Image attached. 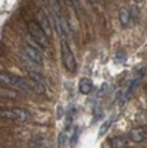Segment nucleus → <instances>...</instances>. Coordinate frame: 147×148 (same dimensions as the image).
Instances as JSON below:
<instances>
[{
    "label": "nucleus",
    "instance_id": "f03ea898",
    "mask_svg": "<svg viewBox=\"0 0 147 148\" xmlns=\"http://www.w3.org/2000/svg\"><path fill=\"white\" fill-rule=\"evenodd\" d=\"M30 41H27V43L24 44V50H22V54L25 57H28L30 60H32L35 65H43V53H41V47L34 43V41L31 38H28Z\"/></svg>",
    "mask_w": 147,
    "mask_h": 148
},
{
    "label": "nucleus",
    "instance_id": "0eeeda50",
    "mask_svg": "<svg viewBox=\"0 0 147 148\" xmlns=\"http://www.w3.org/2000/svg\"><path fill=\"white\" fill-rule=\"evenodd\" d=\"M93 81L88 79V78H81L79 82H78V91L84 95H88L91 91H93Z\"/></svg>",
    "mask_w": 147,
    "mask_h": 148
},
{
    "label": "nucleus",
    "instance_id": "423d86ee",
    "mask_svg": "<svg viewBox=\"0 0 147 148\" xmlns=\"http://www.w3.org/2000/svg\"><path fill=\"white\" fill-rule=\"evenodd\" d=\"M109 145L110 148H128L130 145V136L125 135H118L109 139Z\"/></svg>",
    "mask_w": 147,
    "mask_h": 148
},
{
    "label": "nucleus",
    "instance_id": "9b49d317",
    "mask_svg": "<svg viewBox=\"0 0 147 148\" xmlns=\"http://www.w3.org/2000/svg\"><path fill=\"white\" fill-rule=\"evenodd\" d=\"M116 119V116H110L108 120H104V123L100 126V131H99V135L100 136H103L104 134H106L108 131H109V128H110V126H112V123H113V120Z\"/></svg>",
    "mask_w": 147,
    "mask_h": 148
},
{
    "label": "nucleus",
    "instance_id": "a211bd4d",
    "mask_svg": "<svg viewBox=\"0 0 147 148\" xmlns=\"http://www.w3.org/2000/svg\"><path fill=\"white\" fill-rule=\"evenodd\" d=\"M115 60H116V62H119V63L125 62V60H127V53L122 51V50L116 51V54H115Z\"/></svg>",
    "mask_w": 147,
    "mask_h": 148
},
{
    "label": "nucleus",
    "instance_id": "20e7f679",
    "mask_svg": "<svg viewBox=\"0 0 147 148\" xmlns=\"http://www.w3.org/2000/svg\"><path fill=\"white\" fill-rule=\"evenodd\" d=\"M30 112L27 109H21V107H15V109H3L0 112V117L5 120H19V122H25L30 119Z\"/></svg>",
    "mask_w": 147,
    "mask_h": 148
},
{
    "label": "nucleus",
    "instance_id": "412c9836",
    "mask_svg": "<svg viewBox=\"0 0 147 148\" xmlns=\"http://www.w3.org/2000/svg\"><path fill=\"white\" fill-rule=\"evenodd\" d=\"M59 2H72V0H59Z\"/></svg>",
    "mask_w": 147,
    "mask_h": 148
},
{
    "label": "nucleus",
    "instance_id": "f257e3e1",
    "mask_svg": "<svg viewBox=\"0 0 147 148\" xmlns=\"http://www.w3.org/2000/svg\"><path fill=\"white\" fill-rule=\"evenodd\" d=\"M28 32H30V38L34 41V43H37L41 49H47L50 46L49 35L46 34V31L41 28L35 21L28 22Z\"/></svg>",
    "mask_w": 147,
    "mask_h": 148
},
{
    "label": "nucleus",
    "instance_id": "9d476101",
    "mask_svg": "<svg viewBox=\"0 0 147 148\" xmlns=\"http://www.w3.org/2000/svg\"><path fill=\"white\" fill-rule=\"evenodd\" d=\"M28 76H30V79H32V81H35V82H38V84H41V85H47V82H46V78L41 75L40 72H37V71H30L28 72Z\"/></svg>",
    "mask_w": 147,
    "mask_h": 148
},
{
    "label": "nucleus",
    "instance_id": "aec40b11",
    "mask_svg": "<svg viewBox=\"0 0 147 148\" xmlns=\"http://www.w3.org/2000/svg\"><path fill=\"white\" fill-rule=\"evenodd\" d=\"M88 2H90V3H96V2H97V0H88Z\"/></svg>",
    "mask_w": 147,
    "mask_h": 148
},
{
    "label": "nucleus",
    "instance_id": "4be33fe9",
    "mask_svg": "<svg viewBox=\"0 0 147 148\" xmlns=\"http://www.w3.org/2000/svg\"><path fill=\"white\" fill-rule=\"evenodd\" d=\"M146 92H147V85H146Z\"/></svg>",
    "mask_w": 147,
    "mask_h": 148
},
{
    "label": "nucleus",
    "instance_id": "39448f33",
    "mask_svg": "<svg viewBox=\"0 0 147 148\" xmlns=\"http://www.w3.org/2000/svg\"><path fill=\"white\" fill-rule=\"evenodd\" d=\"M35 22L46 31V34H50V16L44 9H38L35 15Z\"/></svg>",
    "mask_w": 147,
    "mask_h": 148
},
{
    "label": "nucleus",
    "instance_id": "6e6552de",
    "mask_svg": "<svg viewBox=\"0 0 147 148\" xmlns=\"http://www.w3.org/2000/svg\"><path fill=\"white\" fill-rule=\"evenodd\" d=\"M146 129L144 128H134V129H131V132H130V139L133 141V142H135V144H138V142H143L144 139H146Z\"/></svg>",
    "mask_w": 147,
    "mask_h": 148
},
{
    "label": "nucleus",
    "instance_id": "4468645a",
    "mask_svg": "<svg viewBox=\"0 0 147 148\" xmlns=\"http://www.w3.org/2000/svg\"><path fill=\"white\" fill-rule=\"evenodd\" d=\"M141 78H143V76L140 75L138 78H135V79H134V81H133V82L130 84V87H128V91H127V95H128V97L134 94V91H135V88H137V85H138V84H140V81H141Z\"/></svg>",
    "mask_w": 147,
    "mask_h": 148
},
{
    "label": "nucleus",
    "instance_id": "f8f14e48",
    "mask_svg": "<svg viewBox=\"0 0 147 148\" xmlns=\"http://www.w3.org/2000/svg\"><path fill=\"white\" fill-rule=\"evenodd\" d=\"M0 95L6 97V98H13V100H16V98L19 97V92H18V91H13V90H9V87H6V88L0 90Z\"/></svg>",
    "mask_w": 147,
    "mask_h": 148
},
{
    "label": "nucleus",
    "instance_id": "dca6fc26",
    "mask_svg": "<svg viewBox=\"0 0 147 148\" xmlns=\"http://www.w3.org/2000/svg\"><path fill=\"white\" fill-rule=\"evenodd\" d=\"M118 100H116V103L119 104V106H122L125 101H127L128 100V95H127V92H124V91H119L118 92V97H116Z\"/></svg>",
    "mask_w": 147,
    "mask_h": 148
},
{
    "label": "nucleus",
    "instance_id": "6ab92c4d",
    "mask_svg": "<svg viewBox=\"0 0 147 148\" xmlns=\"http://www.w3.org/2000/svg\"><path fill=\"white\" fill-rule=\"evenodd\" d=\"M99 117H100V109L96 107V110H94V119H99Z\"/></svg>",
    "mask_w": 147,
    "mask_h": 148
},
{
    "label": "nucleus",
    "instance_id": "1a4fd4ad",
    "mask_svg": "<svg viewBox=\"0 0 147 148\" xmlns=\"http://www.w3.org/2000/svg\"><path fill=\"white\" fill-rule=\"evenodd\" d=\"M119 22L124 28H128L131 24V15H130V9L128 8H121L119 10Z\"/></svg>",
    "mask_w": 147,
    "mask_h": 148
},
{
    "label": "nucleus",
    "instance_id": "2eb2a0df",
    "mask_svg": "<svg viewBox=\"0 0 147 148\" xmlns=\"http://www.w3.org/2000/svg\"><path fill=\"white\" fill-rule=\"evenodd\" d=\"M78 135H79V128H75V129H74V132H72L71 141H69V145H71V147H75V145H77V141H78Z\"/></svg>",
    "mask_w": 147,
    "mask_h": 148
},
{
    "label": "nucleus",
    "instance_id": "7ed1b4c3",
    "mask_svg": "<svg viewBox=\"0 0 147 148\" xmlns=\"http://www.w3.org/2000/svg\"><path fill=\"white\" fill-rule=\"evenodd\" d=\"M60 54H62V62L63 66L66 68L68 72H75L77 71V62H75V56L69 47V44L65 40L60 41Z\"/></svg>",
    "mask_w": 147,
    "mask_h": 148
},
{
    "label": "nucleus",
    "instance_id": "ddd939ff",
    "mask_svg": "<svg viewBox=\"0 0 147 148\" xmlns=\"http://www.w3.org/2000/svg\"><path fill=\"white\" fill-rule=\"evenodd\" d=\"M130 15H131V21H134V22H137L138 21V16H140V8L135 5V3H133L130 8Z\"/></svg>",
    "mask_w": 147,
    "mask_h": 148
},
{
    "label": "nucleus",
    "instance_id": "f3484780",
    "mask_svg": "<svg viewBox=\"0 0 147 148\" xmlns=\"http://www.w3.org/2000/svg\"><path fill=\"white\" fill-rule=\"evenodd\" d=\"M57 147L59 148H65L66 147V135L62 132L60 135H59V138H57Z\"/></svg>",
    "mask_w": 147,
    "mask_h": 148
}]
</instances>
